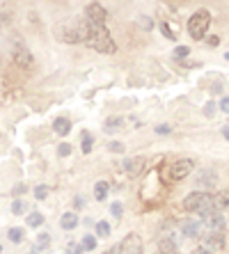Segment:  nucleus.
Here are the masks:
<instances>
[{"label": "nucleus", "instance_id": "obj_1", "mask_svg": "<svg viewBox=\"0 0 229 254\" xmlns=\"http://www.w3.org/2000/svg\"><path fill=\"white\" fill-rule=\"evenodd\" d=\"M78 39H80L82 44H87V46H92L94 51H99V53H115V42H112L110 32L106 30V25H94L89 23V21H85V23L78 25Z\"/></svg>", "mask_w": 229, "mask_h": 254}, {"label": "nucleus", "instance_id": "obj_2", "mask_svg": "<svg viewBox=\"0 0 229 254\" xmlns=\"http://www.w3.org/2000/svg\"><path fill=\"white\" fill-rule=\"evenodd\" d=\"M183 208L188 213H197V215H209L218 208V199L211 197L209 192H190L186 199H183Z\"/></svg>", "mask_w": 229, "mask_h": 254}, {"label": "nucleus", "instance_id": "obj_3", "mask_svg": "<svg viewBox=\"0 0 229 254\" xmlns=\"http://www.w3.org/2000/svg\"><path fill=\"white\" fill-rule=\"evenodd\" d=\"M209 25H211V14L206 12V9H200V12H195L188 21V35L190 39L195 42H200L204 39V35L209 32Z\"/></svg>", "mask_w": 229, "mask_h": 254}, {"label": "nucleus", "instance_id": "obj_4", "mask_svg": "<svg viewBox=\"0 0 229 254\" xmlns=\"http://www.w3.org/2000/svg\"><path fill=\"white\" fill-rule=\"evenodd\" d=\"M202 229H204V234H220V231H225V218L218 211L209 213L202 218Z\"/></svg>", "mask_w": 229, "mask_h": 254}, {"label": "nucleus", "instance_id": "obj_5", "mask_svg": "<svg viewBox=\"0 0 229 254\" xmlns=\"http://www.w3.org/2000/svg\"><path fill=\"white\" fill-rule=\"evenodd\" d=\"M108 18V12L106 7H101L99 2H89L87 7H85V21H89V23L94 25H103Z\"/></svg>", "mask_w": 229, "mask_h": 254}, {"label": "nucleus", "instance_id": "obj_6", "mask_svg": "<svg viewBox=\"0 0 229 254\" xmlns=\"http://www.w3.org/2000/svg\"><path fill=\"white\" fill-rule=\"evenodd\" d=\"M195 167V160L190 158H181V160H174V165L170 167V177L174 179V181H181V179H186L193 172Z\"/></svg>", "mask_w": 229, "mask_h": 254}, {"label": "nucleus", "instance_id": "obj_7", "mask_svg": "<svg viewBox=\"0 0 229 254\" xmlns=\"http://www.w3.org/2000/svg\"><path fill=\"white\" fill-rule=\"evenodd\" d=\"M117 248H119V254H142V241L138 234H129Z\"/></svg>", "mask_w": 229, "mask_h": 254}, {"label": "nucleus", "instance_id": "obj_8", "mask_svg": "<svg viewBox=\"0 0 229 254\" xmlns=\"http://www.w3.org/2000/svg\"><path fill=\"white\" fill-rule=\"evenodd\" d=\"M142 165H145V163H142V158H126V160H124V172H126L129 177L135 179L142 172Z\"/></svg>", "mask_w": 229, "mask_h": 254}, {"label": "nucleus", "instance_id": "obj_9", "mask_svg": "<svg viewBox=\"0 0 229 254\" xmlns=\"http://www.w3.org/2000/svg\"><path fill=\"white\" fill-rule=\"evenodd\" d=\"M14 62H16L18 66H23V69H28V66H32V55H30L23 46H18L16 51H14Z\"/></svg>", "mask_w": 229, "mask_h": 254}, {"label": "nucleus", "instance_id": "obj_10", "mask_svg": "<svg viewBox=\"0 0 229 254\" xmlns=\"http://www.w3.org/2000/svg\"><path fill=\"white\" fill-rule=\"evenodd\" d=\"M197 186H200V188H213V186H216V172L202 170L200 177H197Z\"/></svg>", "mask_w": 229, "mask_h": 254}, {"label": "nucleus", "instance_id": "obj_11", "mask_svg": "<svg viewBox=\"0 0 229 254\" xmlns=\"http://www.w3.org/2000/svg\"><path fill=\"white\" fill-rule=\"evenodd\" d=\"M183 234L188 238H197L202 234V222H193V220H186L183 222Z\"/></svg>", "mask_w": 229, "mask_h": 254}, {"label": "nucleus", "instance_id": "obj_12", "mask_svg": "<svg viewBox=\"0 0 229 254\" xmlns=\"http://www.w3.org/2000/svg\"><path fill=\"white\" fill-rule=\"evenodd\" d=\"M53 128H55L58 135H67V133L71 130V122L67 117H58L55 119V124H53Z\"/></svg>", "mask_w": 229, "mask_h": 254}, {"label": "nucleus", "instance_id": "obj_13", "mask_svg": "<svg viewBox=\"0 0 229 254\" xmlns=\"http://www.w3.org/2000/svg\"><path fill=\"white\" fill-rule=\"evenodd\" d=\"M153 254H179V252H176L174 241H167V238H165V241L158 243V248H156V252Z\"/></svg>", "mask_w": 229, "mask_h": 254}, {"label": "nucleus", "instance_id": "obj_14", "mask_svg": "<svg viewBox=\"0 0 229 254\" xmlns=\"http://www.w3.org/2000/svg\"><path fill=\"white\" fill-rule=\"evenodd\" d=\"M60 225H62V229H74L78 225V215L76 213H65L62 220H60Z\"/></svg>", "mask_w": 229, "mask_h": 254}, {"label": "nucleus", "instance_id": "obj_15", "mask_svg": "<svg viewBox=\"0 0 229 254\" xmlns=\"http://www.w3.org/2000/svg\"><path fill=\"white\" fill-rule=\"evenodd\" d=\"M108 190H110V186H108L106 181H99V184L94 186V197H96L99 201H103V199L108 197Z\"/></svg>", "mask_w": 229, "mask_h": 254}, {"label": "nucleus", "instance_id": "obj_16", "mask_svg": "<svg viewBox=\"0 0 229 254\" xmlns=\"http://www.w3.org/2000/svg\"><path fill=\"white\" fill-rule=\"evenodd\" d=\"M80 147H82V154H89V151H92V133H89V130H82L80 133Z\"/></svg>", "mask_w": 229, "mask_h": 254}, {"label": "nucleus", "instance_id": "obj_17", "mask_svg": "<svg viewBox=\"0 0 229 254\" xmlns=\"http://www.w3.org/2000/svg\"><path fill=\"white\" fill-rule=\"evenodd\" d=\"M7 236H9V241H12V243H21V241H23V229H21V227H12Z\"/></svg>", "mask_w": 229, "mask_h": 254}, {"label": "nucleus", "instance_id": "obj_18", "mask_svg": "<svg viewBox=\"0 0 229 254\" xmlns=\"http://www.w3.org/2000/svg\"><path fill=\"white\" fill-rule=\"evenodd\" d=\"M119 126H122V119H119V117H110L106 122V126H103V128H106L108 133H112V130H117Z\"/></svg>", "mask_w": 229, "mask_h": 254}, {"label": "nucleus", "instance_id": "obj_19", "mask_svg": "<svg viewBox=\"0 0 229 254\" xmlns=\"http://www.w3.org/2000/svg\"><path fill=\"white\" fill-rule=\"evenodd\" d=\"M96 234H99V236H110V225H108L106 220L96 222Z\"/></svg>", "mask_w": 229, "mask_h": 254}, {"label": "nucleus", "instance_id": "obj_20", "mask_svg": "<svg viewBox=\"0 0 229 254\" xmlns=\"http://www.w3.org/2000/svg\"><path fill=\"white\" fill-rule=\"evenodd\" d=\"M41 222H44V215H41V213H32V215H28V225L30 227H39Z\"/></svg>", "mask_w": 229, "mask_h": 254}, {"label": "nucleus", "instance_id": "obj_21", "mask_svg": "<svg viewBox=\"0 0 229 254\" xmlns=\"http://www.w3.org/2000/svg\"><path fill=\"white\" fill-rule=\"evenodd\" d=\"M48 245H51V236H48V234H39V238H37V248L44 250V248H48Z\"/></svg>", "mask_w": 229, "mask_h": 254}, {"label": "nucleus", "instance_id": "obj_22", "mask_svg": "<svg viewBox=\"0 0 229 254\" xmlns=\"http://www.w3.org/2000/svg\"><path fill=\"white\" fill-rule=\"evenodd\" d=\"M80 248H82V250H87V252H89V250H94V248H96V241H94L92 236H85V238H82V243H80Z\"/></svg>", "mask_w": 229, "mask_h": 254}, {"label": "nucleus", "instance_id": "obj_23", "mask_svg": "<svg viewBox=\"0 0 229 254\" xmlns=\"http://www.w3.org/2000/svg\"><path fill=\"white\" fill-rule=\"evenodd\" d=\"M110 213H112V215H115V218H122V213H124V206H122V204H119V201H115V204H112V206H110Z\"/></svg>", "mask_w": 229, "mask_h": 254}, {"label": "nucleus", "instance_id": "obj_24", "mask_svg": "<svg viewBox=\"0 0 229 254\" xmlns=\"http://www.w3.org/2000/svg\"><path fill=\"white\" fill-rule=\"evenodd\" d=\"M46 195H48L46 186H37V188H35V197H37V199H46Z\"/></svg>", "mask_w": 229, "mask_h": 254}, {"label": "nucleus", "instance_id": "obj_25", "mask_svg": "<svg viewBox=\"0 0 229 254\" xmlns=\"http://www.w3.org/2000/svg\"><path fill=\"white\" fill-rule=\"evenodd\" d=\"M67 254H82V248L78 243H69V245H67Z\"/></svg>", "mask_w": 229, "mask_h": 254}, {"label": "nucleus", "instance_id": "obj_26", "mask_svg": "<svg viewBox=\"0 0 229 254\" xmlns=\"http://www.w3.org/2000/svg\"><path fill=\"white\" fill-rule=\"evenodd\" d=\"M12 213H14V215H21V213H23V201H21V199L14 201V204H12Z\"/></svg>", "mask_w": 229, "mask_h": 254}, {"label": "nucleus", "instance_id": "obj_27", "mask_svg": "<svg viewBox=\"0 0 229 254\" xmlns=\"http://www.w3.org/2000/svg\"><path fill=\"white\" fill-rule=\"evenodd\" d=\"M204 115L206 117H213V115H216V103H213V101L204 106Z\"/></svg>", "mask_w": 229, "mask_h": 254}, {"label": "nucleus", "instance_id": "obj_28", "mask_svg": "<svg viewBox=\"0 0 229 254\" xmlns=\"http://www.w3.org/2000/svg\"><path fill=\"white\" fill-rule=\"evenodd\" d=\"M58 154H60V156H69V154H71V147L67 144V142H62V144L58 147Z\"/></svg>", "mask_w": 229, "mask_h": 254}, {"label": "nucleus", "instance_id": "obj_29", "mask_svg": "<svg viewBox=\"0 0 229 254\" xmlns=\"http://www.w3.org/2000/svg\"><path fill=\"white\" fill-rule=\"evenodd\" d=\"M108 149H110V151H115V154H117V151L122 154V151H124V144H122V142H110V144H108Z\"/></svg>", "mask_w": 229, "mask_h": 254}, {"label": "nucleus", "instance_id": "obj_30", "mask_svg": "<svg viewBox=\"0 0 229 254\" xmlns=\"http://www.w3.org/2000/svg\"><path fill=\"white\" fill-rule=\"evenodd\" d=\"M174 55H176V58H186V55H188V46H176L174 48Z\"/></svg>", "mask_w": 229, "mask_h": 254}, {"label": "nucleus", "instance_id": "obj_31", "mask_svg": "<svg viewBox=\"0 0 229 254\" xmlns=\"http://www.w3.org/2000/svg\"><path fill=\"white\" fill-rule=\"evenodd\" d=\"M160 30H163V32H165V37H167V39H174V37H176V32H172V30H170V25H167V23H163V25H160Z\"/></svg>", "mask_w": 229, "mask_h": 254}, {"label": "nucleus", "instance_id": "obj_32", "mask_svg": "<svg viewBox=\"0 0 229 254\" xmlns=\"http://www.w3.org/2000/svg\"><path fill=\"white\" fill-rule=\"evenodd\" d=\"M218 106H220V110H223V113H229V96H223Z\"/></svg>", "mask_w": 229, "mask_h": 254}, {"label": "nucleus", "instance_id": "obj_33", "mask_svg": "<svg viewBox=\"0 0 229 254\" xmlns=\"http://www.w3.org/2000/svg\"><path fill=\"white\" fill-rule=\"evenodd\" d=\"M156 133H160V135H167V133H170V126H167V124L158 126V128H156Z\"/></svg>", "mask_w": 229, "mask_h": 254}, {"label": "nucleus", "instance_id": "obj_34", "mask_svg": "<svg viewBox=\"0 0 229 254\" xmlns=\"http://www.w3.org/2000/svg\"><path fill=\"white\" fill-rule=\"evenodd\" d=\"M101 254H119V248H117V245H115V248H110V250H108V252H101Z\"/></svg>", "mask_w": 229, "mask_h": 254}, {"label": "nucleus", "instance_id": "obj_35", "mask_svg": "<svg viewBox=\"0 0 229 254\" xmlns=\"http://www.w3.org/2000/svg\"><path fill=\"white\" fill-rule=\"evenodd\" d=\"M23 186H16V188H14V195H21V192H23Z\"/></svg>", "mask_w": 229, "mask_h": 254}, {"label": "nucleus", "instance_id": "obj_36", "mask_svg": "<svg viewBox=\"0 0 229 254\" xmlns=\"http://www.w3.org/2000/svg\"><path fill=\"white\" fill-rule=\"evenodd\" d=\"M223 135H225V137H227V140H229V126H225V128H223Z\"/></svg>", "mask_w": 229, "mask_h": 254}, {"label": "nucleus", "instance_id": "obj_37", "mask_svg": "<svg viewBox=\"0 0 229 254\" xmlns=\"http://www.w3.org/2000/svg\"><path fill=\"white\" fill-rule=\"evenodd\" d=\"M200 254H216V252H211V250H206V248H204V250H200Z\"/></svg>", "mask_w": 229, "mask_h": 254}, {"label": "nucleus", "instance_id": "obj_38", "mask_svg": "<svg viewBox=\"0 0 229 254\" xmlns=\"http://www.w3.org/2000/svg\"><path fill=\"white\" fill-rule=\"evenodd\" d=\"M225 60H229V53H225Z\"/></svg>", "mask_w": 229, "mask_h": 254}, {"label": "nucleus", "instance_id": "obj_39", "mask_svg": "<svg viewBox=\"0 0 229 254\" xmlns=\"http://www.w3.org/2000/svg\"><path fill=\"white\" fill-rule=\"evenodd\" d=\"M0 252H2V248H0Z\"/></svg>", "mask_w": 229, "mask_h": 254}, {"label": "nucleus", "instance_id": "obj_40", "mask_svg": "<svg viewBox=\"0 0 229 254\" xmlns=\"http://www.w3.org/2000/svg\"><path fill=\"white\" fill-rule=\"evenodd\" d=\"M0 25H2V21H0Z\"/></svg>", "mask_w": 229, "mask_h": 254}]
</instances>
